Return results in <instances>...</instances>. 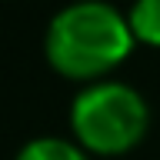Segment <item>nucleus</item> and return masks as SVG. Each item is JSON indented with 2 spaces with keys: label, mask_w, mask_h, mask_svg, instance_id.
I'll return each instance as SVG.
<instances>
[{
  "label": "nucleus",
  "mask_w": 160,
  "mask_h": 160,
  "mask_svg": "<svg viewBox=\"0 0 160 160\" xmlns=\"http://www.w3.org/2000/svg\"><path fill=\"white\" fill-rule=\"evenodd\" d=\"M133 47L137 40L127 13L103 0H73L60 7L43 40L50 67L80 87L107 80L133 53Z\"/></svg>",
  "instance_id": "1"
},
{
  "label": "nucleus",
  "mask_w": 160,
  "mask_h": 160,
  "mask_svg": "<svg viewBox=\"0 0 160 160\" xmlns=\"http://www.w3.org/2000/svg\"><path fill=\"white\" fill-rule=\"evenodd\" d=\"M150 130V107L123 80L83 83L70 103V133L90 157L130 153Z\"/></svg>",
  "instance_id": "2"
},
{
  "label": "nucleus",
  "mask_w": 160,
  "mask_h": 160,
  "mask_svg": "<svg viewBox=\"0 0 160 160\" xmlns=\"http://www.w3.org/2000/svg\"><path fill=\"white\" fill-rule=\"evenodd\" d=\"M13 160H93L77 140L67 137H33L17 150Z\"/></svg>",
  "instance_id": "3"
},
{
  "label": "nucleus",
  "mask_w": 160,
  "mask_h": 160,
  "mask_svg": "<svg viewBox=\"0 0 160 160\" xmlns=\"http://www.w3.org/2000/svg\"><path fill=\"white\" fill-rule=\"evenodd\" d=\"M127 20L137 43L160 47V0H133Z\"/></svg>",
  "instance_id": "4"
}]
</instances>
